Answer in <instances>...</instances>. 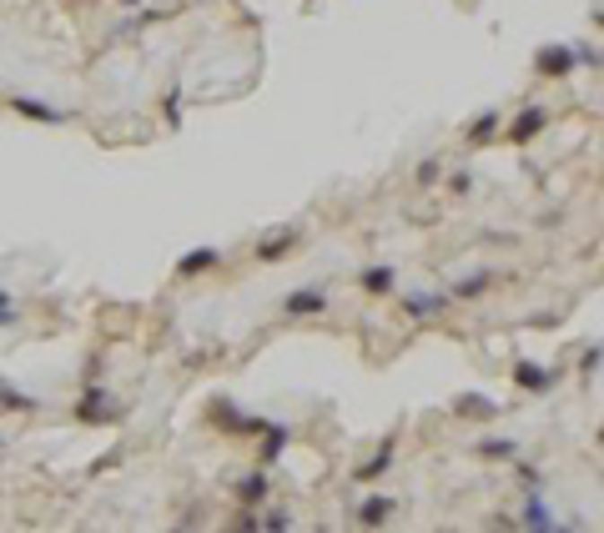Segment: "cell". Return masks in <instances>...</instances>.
I'll use <instances>...</instances> for the list:
<instances>
[{
	"label": "cell",
	"mask_w": 604,
	"mask_h": 533,
	"mask_svg": "<svg viewBox=\"0 0 604 533\" xmlns=\"http://www.w3.org/2000/svg\"><path fill=\"white\" fill-rule=\"evenodd\" d=\"M267 494H272V478H267V473H247V478L242 483H237V503H242V508H258V503H267Z\"/></svg>",
	"instance_id": "cell-7"
},
{
	"label": "cell",
	"mask_w": 604,
	"mask_h": 533,
	"mask_svg": "<svg viewBox=\"0 0 604 533\" xmlns=\"http://www.w3.org/2000/svg\"><path fill=\"white\" fill-rule=\"evenodd\" d=\"M287 438H293L287 423H267V428H262V463H277L283 448H287Z\"/></svg>",
	"instance_id": "cell-10"
},
{
	"label": "cell",
	"mask_w": 604,
	"mask_h": 533,
	"mask_svg": "<svg viewBox=\"0 0 604 533\" xmlns=\"http://www.w3.org/2000/svg\"><path fill=\"white\" fill-rule=\"evenodd\" d=\"M127 5H136V0H127Z\"/></svg>",
	"instance_id": "cell-31"
},
{
	"label": "cell",
	"mask_w": 604,
	"mask_h": 533,
	"mask_svg": "<svg viewBox=\"0 0 604 533\" xmlns=\"http://www.w3.org/2000/svg\"><path fill=\"white\" fill-rule=\"evenodd\" d=\"M574 66H590V71H600V46H574Z\"/></svg>",
	"instance_id": "cell-21"
},
{
	"label": "cell",
	"mask_w": 604,
	"mask_h": 533,
	"mask_svg": "<svg viewBox=\"0 0 604 533\" xmlns=\"http://www.w3.org/2000/svg\"><path fill=\"white\" fill-rule=\"evenodd\" d=\"M499 121H503V111H499V106H489V111H478L474 121L463 127V141H468V146H489V141H494V131H499Z\"/></svg>",
	"instance_id": "cell-6"
},
{
	"label": "cell",
	"mask_w": 604,
	"mask_h": 533,
	"mask_svg": "<svg viewBox=\"0 0 604 533\" xmlns=\"http://www.w3.org/2000/svg\"><path fill=\"white\" fill-rule=\"evenodd\" d=\"M519 478H524L529 488H544V473H539V468H529V463H519Z\"/></svg>",
	"instance_id": "cell-25"
},
{
	"label": "cell",
	"mask_w": 604,
	"mask_h": 533,
	"mask_svg": "<svg viewBox=\"0 0 604 533\" xmlns=\"http://www.w3.org/2000/svg\"><path fill=\"white\" fill-rule=\"evenodd\" d=\"M11 111L26 116V121H40V127H61V121H66L61 106H46V101H36V96H15Z\"/></svg>",
	"instance_id": "cell-3"
},
{
	"label": "cell",
	"mask_w": 604,
	"mask_h": 533,
	"mask_svg": "<svg viewBox=\"0 0 604 533\" xmlns=\"http://www.w3.org/2000/svg\"><path fill=\"white\" fill-rule=\"evenodd\" d=\"M76 418H81V423H96V418H116V407L106 403V388H91V393L81 398Z\"/></svg>",
	"instance_id": "cell-12"
},
{
	"label": "cell",
	"mask_w": 604,
	"mask_h": 533,
	"mask_svg": "<svg viewBox=\"0 0 604 533\" xmlns=\"http://www.w3.org/2000/svg\"><path fill=\"white\" fill-rule=\"evenodd\" d=\"M519 523H524V529H554V513H549V503L539 498V488H534V498L524 503V519H519Z\"/></svg>",
	"instance_id": "cell-16"
},
{
	"label": "cell",
	"mask_w": 604,
	"mask_h": 533,
	"mask_svg": "<svg viewBox=\"0 0 604 533\" xmlns=\"http://www.w3.org/2000/svg\"><path fill=\"white\" fill-rule=\"evenodd\" d=\"M449 307V293H408L403 297V312L408 318H438Z\"/></svg>",
	"instance_id": "cell-8"
},
{
	"label": "cell",
	"mask_w": 604,
	"mask_h": 533,
	"mask_svg": "<svg viewBox=\"0 0 604 533\" xmlns=\"http://www.w3.org/2000/svg\"><path fill=\"white\" fill-rule=\"evenodd\" d=\"M283 312H293V318H318V312H328V297H322L318 287H297V293H287Z\"/></svg>",
	"instance_id": "cell-5"
},
{
	"label": "cell",
	"mask_w": 604,
	"mask_h": 533,
	"mask_svg": "<svg viewBox=\"0 0 604 533\" xmlns=\"http://www.w3.org/2000/svg\"><path fill=\"white\" fill-rule=\"evenodd\" d=\"M217 262H222L217 247H197V252H187V257L177 262V277H202V272H212Z\"/></svg>",
	"instance_id": "cell-9"
},
{
	"label": "cell",
	"mask_w": 604,
	"mask_h": 533,
	"mask_svg": "<svg viewBox=\"0 0 604 533\" xmlns=\"http://www.w3.org/2000/svg\"><path fill=\"white\" fill-rule=\"evenodd\" d=\"M489 272H474V277H463V282H453V297H478L484 287H489Z\"/></svg>",
	"instance_id": "cell-19"
},
{
	"label": "cell",
	"mask_w": 604,
	"mask_h": 533,
	"mask_svg": "<svg viewBox=\"0 0 604 533\" xmlns=\"http://www.w3.org/2000/svg\"><path fill=\"white\" fill-rule=\"evenodd\" d=\"M463 5H474V0H463Z\"/></svg>",
	"instance_id": "cell-30"
},
{
	"label": "cell",
	"mask_w": 604,
	"mask_h": 533,
	"mask_svg": "<svg viewBox=\"0 0 604 533\" xmlns=\"http://www.w3.org/2000/svg\"><path fill=\"white\" fill-rule=\"evenodd\" d=\"M388 519H393V498H383V494L363 498V508H358V523H363V529H378V523H388Z\"/></svg>",
	"instance_id": "cell-11"
},
{
	"label": "cell",
	"mask_w": 604,
	"mask_h": 533,
	"mask_svg": "<svg viewBox=\"0 0 604 533\" xmlns=\"http://www.w3.org/2000/svg\"><path fill=\"white\" fill-rule=\"evenodd\" d=\"M449 187H453V191H459V197H463V191L474 187V177H468V171H459V177H453V181H449Z\"/></svg>",
	"instance_id": "cell-27"
},
{
	"label": "cell",
	"mask_w": 604,
	"mask_h": 533,
	"mask_svg": "<svg viewBox=\"0 0 604 533\" xmlns=\"http://www.w3.org/2000/svg\"><path fill=\"white\" fill-rule=\"evenodd\" d=\"M453 407H459V413H468V418H499V403H494V398H478V393L453 398Z\"/></svg>",
	"instance_id": "cell-14"
},
{
	"label": "cell",
	"mask_w": 604,
	"mask_h": 533,
	"mask_svg": "<svg viewBox=\"0 0 604 533\" xmlns=\"http://www.w3.org/2000/svg\"><path fill=\"white\" fill-rule=\"evenodd\" d=\"M393 282H398V272H393V266H368V272H363V293L383 297V293H393Z\"/></svg>",
	"instance_id": "cell-15"
},
{
	"label": "cell",
	"mask_w": 604,
	"mask_h": 533,
	"mask_svg": "<svg viewBox=\"0 0 604 533\" xmlns=\"http://www.w3.org/2000/svg\"><path fill=\"white\" fill-rule=\"evenodd\" d=\"M393 443H398V438H383V448H378V453L368 458V463H363V468H358V478H363V483L383 478V473L393 468Z\"/></svg>",
	"instance_id": "cell-13"
},
{
	"label": "cell",
	"mask_w": 604,
	"mask_h": 533,
	"mask_svg": "<svg viewBox=\"0 0 604 533\" xmlns=\"http://www.w3.org/2000/svg\"><path fill=\"white\" fill-rule=\"evenodd\" d=\"M0 443H5V438H0Z\"/></svg>",
	"instance_id": "cell-32"
},
{
	"label": "cell",
	"mask_w": 604,
	"mask_h": 533,
	"mask_svg": "<svg viewBox=\"0 0 604 533\" xmlns=\"http://www.w3.org/2000/svg\"><path fill=\"white\" fill-rule=\"evenodd\" d=\"M554 382H559V372L554 368H539V363H514V388H524V393H549Z\"/></svg>",
	"instance_id": "cell-2"
},
{
	"label": "cell",
	"mask_w": 604,
	"mask_h": 533,
	"mask_svg": "<svg viewBox=\"0 0 604 533\" xmlns=\"http://www.w3.org/2000/svg\"><path fill=\"white\" fill-rule=\"evenodd\" d=\"M438 177H443V171H438V162H418V187H433Z\"/></svg>",
	"instance_id": "cell-23"
},
{
	"label": "cell",
	"mask_w": 604,
	"mask_h": 533,
	"mask_svg": "<svg viewBox=\"0 0 604 533\" xmlns=\"http://www.w3.org/2000/svg\"><path fill=\"white\" fill-rule=\"evenodd\" d=\"M167 127H181V91H167Z\"/></svg>",
	"instance_id": "cell-22"
},
{
	"label": "cell",
	"mask_w": 604,
	"mask_h": 533,
	"mask_svg": "<svg viewBox=\"0 0 604 533\" xmlns=\"http://www.w3.org/2000/svg\"><path fill=\"white\" fill-rule=\"evenodd\" d=\"M534 71L539 76H569L574 71V46H539L534 51Z\"/></svg>",
	"instance_id": "cell-1"
},
{
	"label": "cell",
	"mask_w": 604,
	"mask_h": 533,
	"mask_svg": "<svg viewBox=\"0 0 604 533\" xmlns=\"http://www.w3.org/2000/svg\"><path fill=\"white\" fill-rule=\"evenodd\" d=\"M539 131H544V106H524L514 116V127H509V146H529Z\"/></svg>",
	"instance_id": "cell-4"
},
{
	"label": "cell",
	"mask_w": 604,
	"mask_h": 533,
	"mask_svg": "<svg viewBox=\"0 0 604 533\" xmlns=\"http://www.w3.org/2000/svg\"><path fill=\"white\" fill-rule=\"evenodd\" d=\"M0 407H21V413H31V407H36V398H26V393H15L11 382H0Z\"/></svg>",
	"instance_id": "cell-20"
},
{
	"label": "cell",
	"mask_w": 604,
	"mask_h": 533,
	"mask_svg": "<svg viewBox=\"0 0 604 533\" xmlns=\"http://www.w3.org/2000/svg\"><path fill=\"white\" fill-rule=\"evenodd\" d=\"M293 247H297V232H283V237L262 241V247H258V257H262V262H283V257L293 252Z\"/></svg>",
	"instance_id": "cell-17"
},
{
	"label": "cell",
	"mask_w": 604,
	"mask_h": 533,
	"mask_svg": "<svg viewBox=\"0 0 604 533\" xmlns=\"http://www.w3.org/2000/svg\"><path fill=\"white\" fill-rule=\"evenodd\" d=\"M478 458H519V443L514 438H484V443H478Z\"/></svg>",
	"instance_id": "cell-18"
},
{
	"label": "cell",
	"mask_w": 604,
	"mask_h": 533,
	"mask_svg": "<svg viewBox=\"0 0 604 533\" xmlns=\"http://www.w3.org/2000/svg\"><path fill=\"white\" fill-rule=\"evenodd\" d=\"M594 368H600V347H590V353H584V363H579V378H590Z\"/></svg>",
	"instance_id": "cell-26"
},
{
	"label": "cell",
	"mask_w": 604,
	"mask_h": 533,
	"mask_svg": "<svg viewBox=\"0 0 604 533\" xmlns=\"http://www.w3.org/2000/svg\"><path fill=\"white\" fill-rule=\"evenodd\" d=\"M0 307H11V293H0Z\"/></svg>",
	"instance_id": "cell-29"
},
{
	"label": "cell",
	"mask_w": 604,
	"mask_h": 533,
	"mask_svg": "<svg viewBox=\"0 0 604 533\" xmlns=\"http://www.w3.org/2000/svg\"><path fill=\"white\" fill-rule=\"evenodd\" d=\"M15 318H21V312H15V307H0V328H11Z\"/></svg>",
	"instance_id": "cell-28"
},
{
	"label": "cell",
	"mask_w": 604,
	"mask_h": 533,
	"mask_svg": "<svg viewBox=\"0 0 604 533\" xmlns=\"http://www.w3.org/2000/svg\"><path fill=\"white\" fill-rule=\"evenodd\" d=\"M258 529H293V519H287V513H262Z\"/></svg>",
	"instance_id": "cell-24"
}]
</instances>
